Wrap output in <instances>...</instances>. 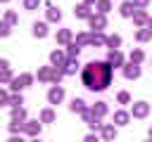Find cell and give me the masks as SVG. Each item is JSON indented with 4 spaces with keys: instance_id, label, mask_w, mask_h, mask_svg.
Wrapping results in <instances>:
<instances>
[{
    "instance_id": "cell-1",
    "label": "cell",
    "mask_w": 152,
    "mask_h": 142,
    "mask_svg": "<svg viewBox=\"0 0 152 142\" xmlns=\"http://www.w3.org/2000/svg\"><path fill=\"white\" fill-rule=\"evenodd\" d=\"M112 71H114V66H112L109 62H97V59H93V62H88V64L83 66L81 80H83V85H86L90 92H102V90H107V88L112 85Z\"/></svg>"
},
{
    "instance_id": "cell-2",
    "label": "cell",
    "mask_w": 152,
    "mask_h": 142,
    "mask_svg": "<svg viewBox=\"0 0 152 142\" xmlns=\"http://www.w3.org/2000/svg\"><path fill=\"white\" fill-rule=\"evenodd\" d=\"M31 83H33V76H31V73H19V76H14V80L10 83V90H12V92H19V90L28 88Z\"/></svg>"
},
{
    "instance_id": "cell-3",
    "label": "cell",
    "mask_w": 152,
    "mask_h": 142,
    "mask_svg": "<svg viewBox=\"0 0 152 142\" xmlns=\"http://www.w3.org/2000/svg\"><path fill=\"white\" fill-rule=\"evenodd\" d=\"M66 62H69L66 52H62V50H52V52H50V66H59V69H64Z\"/></svg>"
},
{
    "instance_id": "cell-4",
    "label": "cell",
    "mask_w": 152,
    "mask_h": 142,
    "mask_svg": "<svg viewBox=\"0 0 152 142\" xmlns=\"http://www.w3.org/2000/svg\"><path fill=\"white\" fill-rule=\"evenodd\" d=\"M64 99V88L62 85H52L50 90H48V102L50 104H59Z\"/></svg>"
},
{
    "instance_id": "cell-5",
    "label": "cell",
    "mask_w": 152,
    "mask_h": 142,
    "mask_svg": "<svg viewBox=\"0 0 152 142\" xmlns=\"http://www.w3.org/2000/svg\"><path fill=\"white\" fill-rule=\"evenodd\" d=\"M150 114V104L147 102H135L133 106H131V116L133 118H145Z\"/></svg>"
},
{
    "instance_id": "cell-6",
    "label": "cell",
    "mask_w": 152,
    "mask_h": 142,
    "mask_svg": "<svg viewBox=\"0 0 152 142\" xmlns=\"http://www.w3.org/2000/svg\"><path fill=\"white\" fill-rule=\"evenodd\" d=\"M88 24H90V28H93V31H102V28L107 26V17H104V14H100V12H95V14L88 19Z\"/></svg>"
},
{
    "instance_id": "cell-7",
    "label": "cell",
    "mask_w": 152,
    "mask_h": 142,
    "mask_svg": "<svg viewBox=\"0 0 152 142\" xmlns=\"http://www.w3.org/2000/svg\"><path fill=\"white\" fill-rule=\"evenodd\" d=\"M107 62H109L114 69H124V54H121V50H109Z\"/></svg>"
},
{
    "instance_id": "cell-8",
    "label": "cell",
    "mask_w": 152,
    "mask_h": 142,
    "mask_svg": "<svg viewBox=\"0 0 152 142\" xmlns=\"http://www.w3.org/2000/svg\"><path fill=\"white\" fill-rule=\"evenodd\" d=\"M121 71H124V78H128V80L140 78V66H138V64H131V62H128V64H124Z\"/></svg>"
},
{
    "instance_id": "cell-9",
    "label": "cell",
    "mask_w": 152,
    "mask_h": 142,
    "mask_svg": "<svg viewBox=\"0 0 152 142\" xmlns=\"http://www.w3.org/2000/svg\"><path fill=\"white\" fill-rule=\"evenodd\" d=\"M135 12H138V7L133 5V0H126V2H121V7H119V14L126 17V19H133Z\"/></svg>"
},
{
    "instance_id": "cell-10",
    "label": "cell",
    "mask_w": 152,
    "mask_h": 142,
    "mask_svg": "<svg viewBox=\"0 0 152 142\" xmlns=\"http://www.w3.org/2000/svg\"><path fill=\"white\" fill-rule=\"evenodd\" d=\"M90 45H93V47H107V36H104V31H93V33H90Z\"/></svg>"
},
{
    "instance_id": "cell-11",
    "label": "cell",
    "mask_w": 152,
    "mask_h": 142,
    "mask_svg": "<svg viewBox=\"0 0 152 142\" xmlns=\"http://www.w3.org/2000/svg\"><path fill=\"white\" fill-rule=\"evenodd\" d=\"M147 21H150V14H147L145 9H138V12L133 14V24H135L138 28H147Z\"/></svg>"
},
{
    "instance_id": "cell-12",
    "label": "cell",
    "mask_w": 152,
    "mask_h": 142,
    "mask_svg": "<svg viewBox=\"0 0 152 142\" xmlns=\"http://www.w3.org/2000/svg\"><path fill=\"white\" fill-rule=\"evenodd\" d=\"M100 133H102V142H112V140H116V125H112V123H104Z\"/></svg>"
},
{
    "instance_id": "cell-13",
    "label": "cell",
    "mask_w": 152,
    "mask_h": 142,
    "mask_svg": "<svg viewBox=\"0 0 152 142\" xmlns=\"http://www.w3.org/2000/svg\"><path fill=\"white\" fill-rule=\"evenodd\" d=\"M57 43H59V45H69V43H74V33H71V28H59V31H57Z\"/></svg>"
},
{
    "instance_id": "cell-14",
    "label": "cell",
    "mask_w": 152,
    "mask_h": 142,
    "mask_svg": "<svg viewBox=\"0 0 152 142\" xmlns=\"http://www.w3.org/2000/svg\"><path fill=\"white\" fill-rule=\"evenodd\" d=\"M24 133H26L28 137H38V135H40V123H38V121H26V123H24Z\"/></svg>"
},
{
    "instance_id": "cell-15",
    "label": "cell",
    "mask_w": 152,
    "mask_h": 142,
    "mask_svg": "<svg viewBox=\"0 0 152 142\" xmlns=\"http://www.w3.org/2000/svg\"><path fill=\"white\" fill-rule=\"evenodd\" d=\"M74 14H76L78 19H90V17L95 14V12H93V9H90V7L86 5V2H81V5H76V9H74Z\"/></svg>"
},
{
    "instance_id": "cell-16",
    "label": "cell",
    "mask_w": 152,
    "mask_h": 142,
    "mask_svg": "<svg viewBox=\"0 0 152 142\" xmlns=\"http://www.w3.org/2000/svg\"><path fill=\"white\" fill-rule=\"evenodd\" d=\"M128 121H131V111H124V109L114 111V125H126Z\"/></svg>"
},
{
    "instance_id": "cell-17",
    "label": "cell",
    "mask_w": 152,
    "mask_h": 142,
    "mask_svg": "<svg viewBox=\"0 0 152 142\" xmlns=\"http://www.w3.org/2000/svg\"><path fill=\"white\" fill-rule=\"evenodd\" d=\"M45 17H48V21H52V24H57L59 19H62V12L55 7V5H48V9H45Z\"/></svg>"
},
{
    "instance_id": "cell-18",
    "label": "cell",
    "mask_w": 152,
    "mask_h": 142,
    "mask_svg": "<svg viewBox=\"0 0 152 142\" xmlns=\"http://www.w3.org/2000/svg\"><path fill=\"white\" fill-rule=\"evenodd\" d=\"M31 33H33L36 38H45V36H48V21H36Z\"/></svg>"
},
{
    "instance_id": "cell-19",
    "label": "cell",
    "mask_w": 152,
    "mask_h": 142,
    "mask_svg": "<svg viewBox=\"0 0 152 142\" xmlns=\"http://www.w3.org/2000/svg\"><path fill=\"white\" fill-rule=\"evenodd\" d=\"M128 62H131V64H138V66H140V64L145 62V52H142L140 47L131 50V54H128Z\"/></svg>"
},
{
    "instance_id": "cell-20",
    "label": "cell",
    "mask_w": 152,
    "mask_h": 142,
    "mask_svg": "<svg viewBox=\"0 0 152 142\" xmlns=\"http://www.w3.org/2000/svg\"><path fill=\"white\" fill-rule=\"evenodd\" d=\"M38 80L40 83H52V66H40L38 69Z\"/></svg>"
},
{
    "instance_id": "cell-21",
    "label": "cell",
    "mask_w": 152,
    "mask_h": 142,
    "mask_svg": "<svg viewBox=\"0 0 152 142\" xmlns=\"http://www.w3.org/2000/svg\"><path fill=\"white\" fill-rule=\"evenodd\" d=\"M69 109H71L74 114H83V111H88V106H86V102H83L81 97H74L71 104H69Z\"/></svg>"
},
{
    "instance_id": "cell-22",
    "label": "cell",
    "mask_w": 152,
    "mask_h": 142,
    "mask_svg": "<svg viewBox=\"0 0 152 142\" xmlns=\"http://www.w3.org/2000/svg\"><path fill=\"white\" fill-rule=\"evenodd\" d=\"M78 54H81V45L74 40V43H69L66 45V57L69 59H78Z\"/></svg>"
},
{
    "instance_id": "cell-23",
    "label": "cell",
    "mask_w": 152,
    "mask_h": 142,
    "mask_svg": "<svg viewBox=\"0 0 152 142\" xmlns=\"http://www.w3.org/2000/svg\"><path fill=\"white\" fill-rule=\"evenodd\" d=\"M90 109H93V114H95V116H100V118H102V116H104V114L109 111V106H107V102H95V104H93Z\"/></svg>"
},
{
    "instance_id": "cell-24",
    "label": "cell",
    "mask_w": 152,
    "mask_h": 142,
    "mask_svg": "<svg viewBox=\"0 0 152 142\" xmlns=\"http://www.w3.org/2000/svg\"><path fill=\"white\" fill-rule=\"evenodd\" d=\"M150 38H152V31H150V28H138V31H135V40H138V43H147Z\"/></svg>"
},
{
    "instance_id": "cell-25",
    "label": "cell",
    "mask_w": 152,
    "mask_h": 142,
    "mask_svg": "<svg viewBox=\"0 0 152 142\" xmlns=\"http://www.w3.org/2000/svg\"><path fill=\"white\" fill-rule=\"evenodd\" d=\"M107 47H109V50H119V47H121V36H116V33L107 36Z\"/></svg>"
},
{
    "instance_id": "cell-26",
    "label": "cell",
    "mask_w": 152,
    "mask_h": 142,
    "mask_svg": "<svg viewBox=\"0 0 152 142\" xmlns=\"http://www.w3.org/2000/svg\"><path fill=\"white\" fill-rule=\"evenodd\" d=\"M40 123H55V109H43L40 111Z\"/></svg>"
},
{
    "instance_id": "cell-27",
    "label": "cell",
    "mask_w": 152,
    "mask_h": 142,
    "mask_svg": "<svg viewBox=\"0 0 152 142\" xmlns=\"http://www.w3.org/2000/svg\"><path fill=\"white\" fill-rule=\"evenodd\" d=\"M76 71H78V59H69V62L64 64V73H66V76H74Z\"/></svg>"
},
{
    "instance_id": "cell-28",
    "label": "cell",
    "mask_w": 152,
    "mask_h": 142,
    "mask_svg": "<svg viewBox=\"0 0 152 142\" xmlns=\"http://www.w3.org/2000/svg\"><path fill=\"white\" fill-rule=\"evenodd\" d=\"M12 121H26V109L24 106H14L12 109Z\"/></svg>"
},
{
    "instance_id": "cell-29",
    "label": "cell",
    "mask_w": 152,
    "mask_h": 142,
    "mask_svg": "<svg viewBox=\"0 0 152 142\" xmlns=\"http://www.w3.org/2000/svg\"><path fill=\"white\" fill-rule=\"evenodd\" d=\"M97 12L100 14H107V12H112V0H97Z\"/></svg>"
},
{
    "instance_id": "cell-30",
    "label": "cell",
    "mask_w": 152,
    "mask_h": 142,
    "mask_svg": "<svg viewBox=\"0 0 152 142\" xmlns=\"http://www.w3.org/2000/svg\"><path fill=\"white\" fill-rule=\"evenodd\" d=\"M2 21L12 26V24H17V21H19V17H17V12H12V9H7V12L2 14Z\"/></svg>"
},
{
    "instance_id": "cell-31",
    "label": "cell",
    "mask_w": 152,
    "mask_h": 142,
    "mask_svg": "<svg viewBox=\"0 0 152 142\" xmlns=\"http://www.w3.org/2000/svg\"><path fill=\"white\" fill-rule=\"evenodd\" d=\"M76 43H78L81 47H86V45H90V33H86V31H81V33H76Z\"/></svg>"
},
{
    "instance_id": "cell-32",
    "label": "cell",
    "mask_w": 152,
    "mask_h": 142,
    "mask_svg": "<svg viewBox=\"0 0 152 142\" xmlns=\"http://www.w3.org/2000/svg\"><path fill=\"white\" fill-rule=\"evenodd\" d=\"M66 73H64V69H59V66H52V83L55 85H59V80L64 78Z\"/></svg>"
},
{
    "instance_id": "cell-33",
    "label": "cell",
    "mask_w": 152,
    "mask_h": 142,
    "mask_svg": "<svg viewBox=\"0 0 152 142\" xmlns=\"http://www.w3.org/2000/svg\"><path fill=\"white\" fill-rule=\"evenodd\" d=\"M24 123H26V121H10V133H12V135L24 133Z\"/></svg>"
},
{
    "instance_id": "cell-34",
    "label": "cell",
    "mask_w": 152,
    "mask_h": 142,
    "mask_svg": "<svg viewBox=\"0 0 152 142\" xmlns=\"http://www.w3.org/2000/svg\"><path fill=\"white\" fill-rule=\"evenodd\" d=\"M102 125H104V123H102V118H100V116H95V118H93V121L88 123L90 133H97V130H102Z\"/></svg>"
},
{
    "instance_id": "cell-35",
    "label": "cell",
    "mask_w": 152,
    "mask_h": 142,
    "mask_svg": "<svg viewBox=\"0 0 152 142\" xmlns=\"http://www.w3.org/2000/svg\"><path fill=\"white\" fill-rule=\"evenodd\" d=\"M116 102H119V104H131V92L121 90V92L116 95Z\"/></svg>"
},
{
    "instance_id": "cell-36",
    "label": "cell",
    "mask_w": 152,
    "mask_h": 142,
    "mask_svg": "<svg viewBox=\"0 0 152 142\" xmlns=\"http://www.w3.org/2000/svg\"><path fill=\"white\" fill-rule=\"evenodd\" d=\"M21 104H24V97H21V95H17V92H14V95H12V97H10V106H12V109H14V106H21Z\"/></svg>"
},
{
    "instance_id": "cell-37",
    "label": "cell",
    "mask_w": 152,
    "mask_h": 142,
    "mask_svg": "<svg viewBox=\"0 0 152 142\" xmlns=\"http://www.w3.org/2000/svg\"><path fill=\"white\" fill-rule=\"evenodd\" d=\"M38 7H40V0H24V9L33 12V9H38Z\"/></svg>"
},
{
    "instance_id": "cell-38",
    "label": "cell",
    "mask_w": 152,
    "mask_h": 142,
    "mask_svg": "<svg viewBox=\"0 0 152 142\" xmlns=\"http://www.w3.org/2000/svg\"><path fill=\"white\" fill-rule=\"evenodd\" d=\"M14 78H12V71L10 69H2V85H10Z\"/></svg>"
},
{
    "instance_id": "cell-39",
    "label": "cell",
    "mask_w": 152,
    "mask_h": 142,
    "mask_svg": "<svg viewBox=\"0 0 152 142\" xmlns=\"http://www.w3.org/2000/svg\"><path fill=\"white\" fill-rule=\"evenodd\" d=\"M10 97H12V95H10V90H2V92H0V104L10 106Z\"/></svg>"
},
{
    "instance_id": "cell-40",
    "label": "cell",
    "mask_w": 152,
    "mask_h": 142,
    "mask_svg": "<svg viewBox=\"0 0 152 142\" xmlns=\"http://www.w3.org/2000/svg\"><path fill=\"white\" fill-rule=\"evenodd\" d=\"M10 31H12V26L2 21V24H0V36H2V38H7V36H10Z\"/></svg>"
},
{
    "instance_id": "cell-41",
    "label": "cell",
    "mask_w": 152,
    "mask_h": 142,
    "mask_svg": "<svg viewBox=\"0 0 152 142\" xmlns=\"http://www.w3.org/2000/svg\"><path fill=\"white\" fill-rule=\"evenodd\" d=\"M83 142H102V140H100V137H97L95 133H88V135L83 137Z\"/></svg>"
},
{
    "instance_id": "cell-42",
    "label": "cell",
    "mask_w": 152,
    "mask_h": 142,
    "mask_svg": "<svg viewBox=\"0 0 152 142\" xmlns=\"http://www.w3.org/2000/svg\"><path fill=\"white\" fill-rule=\"evenodd\" d=\"M133 5H135L138 9H145V7L150 5V0H133Z\"/></svg>"
},
{
    "instance_id": "cell-43",
    "label": "cell",
    "mask_w": 152,
    "mask_h": 142,
    "mask_svg": "<svg viewBox=\"0 0 152 142\" xmlns=\"http://www.w3.org/2000/svg\"><path fill=\"white\" fill-rule=\"evenodd\" d=\"M7 142H26V140H24V137H21V135H12V137H10V140H7Z\"/></svg>"
},
{
    "instance_id": "cell-44",
    "label": "cell",
    "mask_w": 152,
    "mask_h": 142,
    "mask_svg": "<svg viewBox=\"0 0 152 142\" xmlns=\"http://www.w3.org/2000/svg\"><path fill=\"white\" fill-rule=\"evenodd\" d=\"M0 69H10V62L7 59H0Z\"/></svg>"
},
{
    "instance_id": "cell-45",
    "label": "cell",
    "mask_w": 152,
    "mask_h": 142,
    "mask_svg": "<svg viewBox=\"0 0 152 142\" xmlns=\"http://www.w3.org/2000/svg\"><path fill=\"white\" fill-rule=\"evenodd\" d=\"M83 2H86L88 7H93V5H97V0H83Z\"/></svg>"
},
{
    "instance_id": "cell-46",
    "label": "cell",
    "mask_w": 152,
    "mask_h": 142,
    "mask_svg": "<svg viewBox=\"0 0 152 142\" xmlns=\"http://www.w3.org/2000/svg\"><path fill=\"white\" fill-rule=\"evenodd\" d=\"M147 28H150V31H152V17H150V21H147Z\"/></svg>"
},
{
    "instance_id": "cell-47",
    "label": "cell",
    "mask_w": 152,
    "mask_h": 142,
    "mask_svg": "<svg viewBox=\"0 0 152 142\" xmlns=\"http://www.w3.org/2000/svg\"><path fill=\"white\" fill-rule=\"evenodd\" d=\"M147 135H150V140H152V125H150V130H147Z\"/></svg>"
},
{
    "instance_id": "cell-48",
    "label": "cell",
    "mask_w": 152,
    "mask_h": 142,
    "mask_svg": "<svg viewBox=\"0 0 152 142\" xmlns=\"http://www.w3.org/2000/svg\"><path fill=\"white\" fill-rule=\"evenodd\" d=\"M31 142H40V140H38V137H31Z\"/></svg>"
},
{
    "instance_id": "cell-49",
    "label": "cell",
    "mask_w": 152,
    "mask_h": 142,
    "mask_svg": "<svg viewBox=\"0 0 152 142\" xmlns=\"http://www.w3.org/2000/svg\"><path fill=\"white\" fill-rule=\"evenodd\" d=\"M2 2H10V0H2Z\"/></svg>"
},
{
    "instance_id": "cell-50",
    "label": "cell",
    "mask_w": 152,
    "mask_h": 142,
    "mask_svg": "<svg viewBox=\"0 0 152 142\" xmlns=\"http://www.w3.org/2000/svg\"><path fill=\"white\" fill-rule=\"evenodd\" d=\"M147 142H152V140H147Z\"/></svg>"
}]
</instances>
